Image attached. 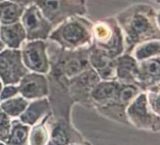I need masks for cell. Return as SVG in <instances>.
<instances>
[{"mask_svg": "<svg viewBox=\"0 0 160 145\" xmlns=\"http://www.w3.org/2000/svg\"><path fill=\"white\" fill-rule=\"evenodd\" d=\"M156 12L146 4L131 6L118 16L125 52L131 54L134 48L145 42L160 40L156 24Z\"/></svg>", "mask_w": 160, "mask_h": 145, "instance_id": "6da1fadb", "label": "cell"}, {"mask_svg": "<svg viewBox=\"0 0 160 145\" xmlns=\"http://www.w3.org/2000/svg\"><path fill=\"white\" fill-rule=\"evenodd\" d=\"M125 112L129 124L137 129L160 133V116L149 107L144 92H140L128 105Z\"/></svg>", "mask_w": 160, "mask_h": 145, "instance_id": "7a4b0ae2", "label": "cell"}, {"mask_svg": "<svg viewBox=\"0 0 160 145\" xmlns=\"http://www.w3.org/2000/svg\"><path fill=\"white\" fill-rule=\"evenodd\" d=\"M94 33L102 51L115 58L124 51V39L116 21L100 23L94 28Z\"/></svg>", "mask_w": 160, "mask_h": 145, "instance_id": "3957f363", "label": "cell"}, {"mask_svg": "<svg viewBox=\"0 0 160 145\" xmlns=\"http://www.w3.org/2000/svg\"><path fill=\"white\" fill-rule=\"evenodd\" d=\"M27 72L20 51L8 49L0 52V78L5 84L18 83Z\"/></svg>", "mask_w": 160, "mask_h": 145, "instance_id": "277c9868", "label": "cell"}, {"mask_svg": "<svg viewBox=\"0 0 160 145\" xmlns=\"http://www.w3.org/2000/svg\"><path fill=\"white\" fill-rule=\"evenodd\" d=\"M23 27L28 40L44 39L47 37L51 26L41 12L40 9L33 5L29 7L22 17Z\"/></svg>", "mask_w": 160, "mask_h": 145, "instance_id": "5b68a950", "label": "cell"}, {"mask_svg": "<svg viewBox=\"0 0 160 145\" xmlns=\"http://www.w3.org/2000/svg\"><path fill=\"white\" fill-rule=\"evenodd\" d=\"M53 38L59 40L66 46H78L90 40V33L87 28L78 21L72 20L64 24Z\"/></svg>", "mask_w": 160, "mask_h": 145, "instance_id": "8992f818", "label": "cell"}, {"mask_svg": "<svg viewBox=\"0 0 160 145\" xmlns=\"http://www.w3.org/2000/svg\"><path fill=\"white\" fill-rule=\"evenodd\" d=\"M122 83L117 80H105L99 82L91 92L92 98L101 107L118 105L126 108L120 102V90Z\"/></svg>", "mask_w": 160, "mask_h": 145, "instance_id": "52a82bcc", "label": "cell"}, {"mask_svg": "<svg viewBox=\"0 0 160 145\" xmlns=\"http://www.w3.org/2000/svg\"><path fill=\"white\" fill-rule=\"evenodd\" d=\"M23 62L29 69L37 72L48 71V60L43 42L36 41L26 45L23 51Z\"/></svg>", "mask_w": 160, "mask_h": 145, "instance_id": "ba28073f", "label": "cell"}, {"mask_svg": "<svg viewBox=\"0 0 160 145\" xmlns=\"http://www.w3.org/2000/svg\"><path fill=\"white\" fill-rule=\"evenodd\" d=\"M156 84H160V57L138 62L136 85L142 92H145Z\"/></svg>", "mask_w": 160, "mask_h": 145, "instance_id": "9c48e42d", "label": "cell"}, {"mask_svg": "<svg viewBox=\"0 0 160 145\" xmlns=\"http://www.w3.org/2000/svg\"><path fill=\"white\" fill-rule=\"evenodd\" d=\"M116 80L123 84L136 85L138 72V61L132 54H122L115 58Z\"/></svg>", "mask_w": 160, "mask_h": 145, "instance_id": "30bf717a", "label": "cell"}, {"mask_svg": "<svg viewBox=\"0 0 160 145\" xmlns=\"http://www.w3.org/2000/svg\"><path fill=\"white\" fill-rule=\"evenodd\" d=\"M20 81L18 91L26 98H40L47 95L48 93L46 78L42 75L27 74Z\"/></svg>", "mask_w": 160, "mask_h": 145, "instance_id": "8fae6325", "label": "cell"}, {"mask_svg": "<svg viewBox=\"0 0 160 145\" xmlns=\"http://www.w3.org/2000/svg\"><path fill=\"white\" fill-rule=\"evenodd\" d=\"M91 63L96 69L100 78L104 80H116L115 58L99 49L92 54Z\"/></svg>", "mask_w": 160, "mask_h": 145, "instance_id": "7c38bea8", "label": "cell"}, {"mask_svg": "<svg viewBox=\"0 0 160 145\" xmlns=\"http://www.w3.org/2000/svg\"><path fill=\"white\" fill-rule=\"evenodd\" d=\"M26 30L19 23L5 25L0 28V39L4 44L12 49L20 47L22 42L26 38Z\"/></svg>", "mask_w": 160, "mask_h": 145, "instance_id": "4fadbf2b", "label": "cell"}, {"mask_svg": "<svg viewBox=\"0 0 160 145\" xmlns=\"http://www.w3.org/2000/svg\"><path fill=\"white\" fill-rule=\"evenodd\" d=\"M72 8L73 6L69 5L66 0H43L41 4L44 17L51 21L59 17L61 13L69 12V10Z\"/></svg>", "mask_w": 160, "mask_h": 145, "instance_id": "5bb4252c", "label": "cell"}, {"mask_svg": "<svg viewBox=\"0 0 160 145\" xmlns=\"http://www.w3.org/2000/svg\"><path fill=\"white\" fill-rule=\"evenodd\" d=\"M138 61L160 57V40H153L137 45L131 53Z\"/></svg>", "mask_w": 160, "mask_h": 145, "instance_id": "9a60e30c", "label": "cell"}, {"mask_svg": "<svg viewBox=\"0 0 160 145\" xmlns=\"http://www.w3.org/2000/svg\"><path fill=\"white\" fill-rule=\"evenodd\" d=\"M49 108V104L46 99H42L33 102L21 114V121L28 124H34Z\"/></svg>", "mask_w": 160, "mask_h": 145, "instance_id": "2e32d148", "label": "cell"}, {"mask_svg": "<svg viewBox=\"0 0 160 145\" xmlns=\"http://www.w3.org/2000/svg\"><path fill=\"white\" fill-rule=\"evenodd\" d=\"M23 14V7L12 1H2L0 3V22L3 25L17 23Z\"/></svg>", "mask_w": 160, "mask_h": 145, "instance_id": "e0dca14e", "label": "cell"}, {"mask_svg": "<svg viewBox=\"0 0 160 145\" xmlns=\"http://www.w3.org/2000/svg\"><path fill=\"white\" fill-rule=\"evenodd\" d=\"M100 82V77L98 76L97 72L93 70H89L83 72L79 77L75 78L72 81V86L77 88L79 92H92V89Z\"/></svg>", "mask_w": 160, "mask_h": 145, "instance_id": "ac0fdd59", "label": "cell"}, {"mask_svg": "<svg viewBox=\"0 0 160 145\" xmlns=\"http://www.w3.org/2000/svg\"><path fill=\"white\" fill-rule=\"evenodd\" d=\"M29 128L18 122H14L9 138L7 140L8 145H25L28 138Z\"/></svg>", "mask_w": 160, "mask_h": 145, "instance_id": "d6986e66", "label": "cell"}, {"mask_svg": "<svg viewBox=\"0 0 160 145\" xmlns=\"http://www.w3.org/2000/svg\"><path fill=\"white\" fill-rule=\"evenodd\" d=\"M28 107V102L24 98H13L1 104L2 110L10 116L15 117L22 114Z\"/></svg>", "mask_w": 160, "mask_h": 145, "instance_id": "ffe728a7", "label": "cell"}, {"mask_svg": "<svg viewBox=\"0 0 160 145\" xmlns=\"http://www.w3.org/2000/svg\"><path fill=\"white\" fill-rule=\"evenodd\" d=\"M146 99L151 109L160 116V84L153 85L145 92Z\"/></svg>", "mask_w": 160, "mask_h": 145, "instance_id": "44dd1931", "label": "cell"}, {"mask_svg": "<svg viewBox=\"0 0 160 145\" xmlns=\"http://www.w3.org/2000/svg\"><path fill=\"white\" fill-rule=\"evenodd\" d=\"M87 66V61L84 60L83 58L72 57V58L68 59L64 65H63V70L65 74L69 77L75 76L77 74H80L82 71L85 70Z\"/></svg>", "mask_w": 160, "mask_h": 145, "instance_id": "7402d4cb", "label": "cell"}, {"mask_svg": "<svg viewBox=\"0 0 160 145\" xmlns=\"http://www.w3.org/2000/svg\"><path fill=\"white\" fill-rule=\"evenodd\" d=\"M47 139V133L42 126L36 127L30 136L31 145H44Z\"/></svg>", "mask_w": 160, "mask_h": 145, "instance_id": "603a6c76", "label": "cell"}, {"mask_svg": "<svg viewBox=\"0 0 160 145\" xmlns=\"http://www.w3.org/2000/svg\"><path fill=\"white\" fill-rule=\"evenodd\" d=\"M52 142L55 145H66L67 144V142H68L67 134L60 126H57L53 130Z\"/></svg>", "mask_w": 160, "mask_h": 145, "instance_id": "cb8c5ba5", "label": "cell"}, {"mask_svg": "<svg viewBox=\"0 0 160 145\" xmlns=\"http://www.w3.org/2000/svg\"><path fill=\"white\" fill-rule=\"evenodd\" d=\"M18 88L14 86H7L3 89V91L0 92V100H6L10 99L18 92Z\"/></svg>", "mask_w": 160, "mask_h": 145, "instance_id": "d4e9b609", "label": "cell"}, {"mask_svg": "<svg viewBox=\"0 0 160 145\" xmlns=\"http://www.w3.org/2000/svg\"><path fill=\"white\" fill-rule=\"evenodd\" d=\"M10 125L11 124H10L9 116L3 110H0V128L10 126Z\"/></svg>", "mask_w": 160, "mask_h": 145, "instance_id": "484cf974", "label": "cell"}, {"mask_svg": "<svg viewBox=\"0 0 160 145\" xmlns=\"http://www.w3.org/2000/svg\"><path fill=\"white\" fill-rule=\"evenodd\" d=\"M12 2H13V3H16V4H18V5H21V6H23V5H26V4H28L30 0H11Z\"/></svg>", "mask_w": 160, "mask_h": 145, "instance_id": "4316f807", "label": "cell"}, {"mask_svg": "<svg viewBox=\"0 0 160 145\" xmlns=\"http://www.w3.org/2000/svg\"><path fill=\"white\" fill-rule=\"evenodd\" d=\"M156 24H157V27L160 30V10L158 12H156Z\"/></svg>", "mask_w": 160, "mask_h": 145, "instance_id": "83f0119b", "label": "cell"}, {"mask_svg": "<svg viewBox=\"0 0 160 145\" xmlns=\"http://www.w3.org/2000/svg\"><path fill=\"white\" fill-rule=\"evenodd\" d=\"M4 46H5V44L3 43V42L1 41V39H0V52L4 50Z\"/></svg>", "mask_w": 160, "mask_h": 145, "instance_id": "f1b7e54d", "label": "cell"}, {"mask_svg": "<svg viewBox=\"0 0 160 145\" xmlns=\"http://www.w3.org/2000/svg\"><path fill=\"white\" fill-rule=\"evenodd\" d=\"M152 1H153V2H155L157 4H160V0H152Z\"/></svg>", "mask_w": 160, "mask_h": 145, "instance_id": "f546056e", "label": "cell"}, {"mask_svg": "<svg viewBox=\"0 0 160 145\" xmlns=\"http://www.w3.org/2000/svg\"><path fill=\"white\" fill-rule=\"evenodd\" d=\"M1 90H2V84L0 82V92H1Z\"/></svg>", "mask_w": 160, "mask_h": 145, "instance_id": "4dcf8cb0", "label": "cell"}, {"mask_svg": "<svg viewBox=\"0 0 160 145\" xmlns=\"http://www.w3.org/2000/svg\"><path fill=\"white\" fill-rule=\"evenodd\" d=\"M47 145H55V144H54V143H53V142L51 141V142H49V143H48Z\"/></svg>", "mask_w": 160, "mask_h": 145, "instance_id": "1f68e13d", "label": "cell"}, {"mask_svg": "<svg viewBox=\"0 0 160 145\" xmlns=\"http://www.w3.org/2000/svg\"><path fill=\"white\" fill-rule=\"evenodd\" d=\"M0 145H5V144H3V143H0Z\"/></svg>", "mask_w": 160, "mask_h": 145, "instance_id": "d6a6232c", "label": "cell"}, {"mask_svg": "<svg viewBox=\"0 0 160 145\" xmlns=\"http://www.w3.org/2000/svg\"><path fill=\"white\" fill-rule=\"evenodd\" d=\"M2 1H4V0H0V2H2Z\"/></svg>", "mask_w": 160, "mask_h": 145, "instance_id": "836d02e7", "label": "cell"}]
</instances>
